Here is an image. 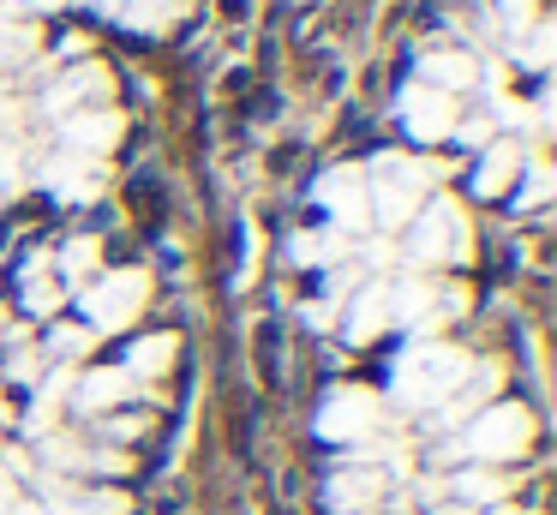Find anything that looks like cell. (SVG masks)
Masks as SVG:
<instances>
[{"label":"cell","mask_w":557,"mask_h":515,"mask_svg":"<svg viewBox=\"0 0 557 515\" xmlns=\"http://www.w3.org/2000/svg\"><path fill=\"white\" fill-rule=\"evenodd\" d=\"M85 7H97V12H121V0H85Z\"/></svg>","instance_id":"cell-38"},{"label":"cell","mask_w":557,"mask_h":515,"mask_svg":"<svg viewBox=\"0 0 557 515\" xmlns=\"http://www.w3.org/2000/svg\"><path fill=\"white\" fill-rule=\"evenodd\" d=\"M480 78V66H473V54H456V48H437V54L420 60V84H432V90H468V84Z\"/></svg>","instance_id":"cell-16"},{"label":"cell","mask_w":557,"mask_h":515,"mask_svg":"<svg viewBox=\"0 0 557 515\" xmlns=\"http://www.w3.org/2000/svg\"><path fill=\"white\" fill-rule=\"evenodd\" d=\"M30 54H37V19H25L18 7H0V66H18Z\"/></svg>","instance_id":"cell-17"},{"label":"cell","mask_w":557,"mask_h":515,"mask_svg":"<svg viewBox=\"0 0 557 515\" xmlns=\"http://www.w3.org/2000/svg\"><path fill=\"white\" fill-rule=\"evenodd\" d=\"M492 515H516V510H492Z\"/></svg>","instance_id":"cell-39"},{"label":"cell","mask_w":557,"mask_h":515,"mask_svg":"<svg viewBox=\"0 0 557 515\" xmlns=\"http://www.w3.org/2000/svg\"><path fill=\"white\" fill-rule=\"evenodd\" d=\"M61 270H66V282H90V275H97V240H90V234L66 240V246H61Z\"/></svg>","instance_id":"cell-23"},{"label":"cell","mask_w":557,"mask_h":515,"mask_svg":"<svg viewBox=\"0 0 557 515\" xmlns=\"http://www.w3.org/2000/svg\"><path fill=\"white\" fill-rule=\"evenodd\" d=\"M42 186L61 204H85L102 192V168L90 156H54V162H42Z\"/></svg>","instance_id":"cell-10"},{"label":"cell","mask_w":557,"mask_h":515,"mask_svg":"<svg viewBox=\"0 0 557 515\" xmlns=\"http://www.w3.org/2000/svg\"><path fill=\"white\" fill-rule=\"evenodd\" d=\"M126 395H133V378H126L121 366H102V371H90V378L73 390V402L85 407V414H109V407L126 402Z\"/></svg>","instance_id":"cell-14"},{"label":"cell","mask_w":557,"mask_h":515,"mask_svg":"<svg viewBox=\"0 0 557 515\" xmlns=\"http://www.w3.org/2000/svg\"><path fill=\"white\" fill-rule=\"evenodd\" d=\"M497 7H504V19H509V30H521V24L533 19V7H540V0H497Z\"/></svg>","instance_id":"cell-30"},{"label":"cell","mask_w":557,"mask_h":515,"mask_svg":"<svg viewBox=\"0 0 557 515\" xmlns=\"http://www.w3.org/2000/svg\"><path fill=\"white\" fill-rule=\"evenodd\" d=\"M521 60H528V66H545V60H552V30H545V24L521 42Z\"/></svg>","instance_id":"cell-29"},{"label":"cell","mask_w":557,"mask_h":515,"mask_svg":"<svg viewBox=\"0 0 557 515\" xmlns=\"http://www.w3.org/2000/svg\"><path fill=\"white\" fill-rule=\"evenodd\" d=\"M485 132H492L485 120H468V126H461V138H468V144H485Z\"/></svg>","instance_id":"cell-34"},{"label":"cell","mask_w":557,"mask_h":515,"mask_svg":"<svg viewBox=\"0 0 557 515\" xmlns=\"http://www.w3.org/2000/svg\"><path fill=\"white\" fill-rule=\"evenodd\" d=\"M516 174H521V144L497 138V144H485L480 168H473V192H480V198H504V192L516 186Z\"/></svg>","instance_id":"cell-11"},{"label":"cell","mask_w":557,"mask_h":515,"mask_svg":"<svg viewBox=\"0 0 557 515\" xmlns=\"http://www.w3.org/2000/svg\"><path fill=\"white\" fill-rule=\"evenodd\" d=\"M66 156H102L114 138H121V114L114 108H78V114L61 120Z\"/></svg>","instance_id":"cell-9"},{"label":"cell","mask_w":557,"mask_h":515,"mask_svg":"<svg viewBox=\"0 0 557 515\" xmlns=\"http://www.w3.org/2000/svg\"><path fill=\"white\" fill-rule=\"evenodd\" d=\"M7 515H42V503H13Z\"/></svg>","instance_id":"cell-37"},{"label":"cell","mask_w":557,"mask_h":515,"mask_svg":"<svg viewBox=\"0 0 557 515\" xmlns=\"http://www.w3.org/2000/svg\"><path fill=\"white\" fill-rule=\"evenodd\" d=\"M425 186H432V168L408 162V156H377L372 174H366V204L384 228L413 222V210L425 204Z\"/></svg>","instance_id":"cell-2"},{"label":"cell","mask_w":557,"mask_h":515,"mask_svg":"<svg viewBox=\"0 0 557 515\" xmlns=\"http://www.w3.org/2000/svg\"><path fill=\"white\" fill-rule=\"evenodd\" d=\"M49 347L61 359H73V354H90V330H78V323H61V330L49 335Z\"/></svg>","instance_id":"cell-28"},{"label":"cell","mask_w":557,"mask_h":515,"mask_svg":"<svg viewBox=\"0 0 557 515\" xmlns=\"http://www.w3.org/2000/svg\"><path fill=\"white\" fill-rule=\"evenodd\" d=\"M90 96H109V72L102 66H85V72H66L61 84H54L49 96H42V108H49V114H73L78 102H90Z\"/></svg>","instance_id":"cell-15"},{"label":"cell","mask_w":557,"mask_h":515,"mask_svg":"<svg viewBox=\"0 0 557 515\" xmlns=\"http://www.w3.org/2000/svg\"><path fill=\"white\" fill-rule=\"evenodd\" d=\"M330 318H336V306H330V299H312V306H306V323H318V330H324Z\"/></svg>","instance_id":"cell-31"},{"label":"cell","mask_w":557,"mask_h":515,"mask_svg":"<svg viewBox=\"0 0 557 515\" xmlns=\"http://www.w3.org/2000/svg\"><path fill=\"white\" fill-rule=\"evenodd\" d=\"M401 126H408L413 144H437L456 132V102L432 84H413V90H401Z\"/></svg>","instance_id":"cell-7"},{"label":"cell","mask_w":557,"mask_h":515,"mask_svg":"<svg viewBox=\"0 0 557 515\" xmlns=\"http://www.w3.org/2000/svg\"><path fill=\"white\" fill-rule=\"evenodd\" d=\"M389 330V287L366 282L360 294L348 299V342H372V335Z\"/></svg>","instance_id":"cell-12"},{"label":"cell","mask_w":557,"mask_h":515,"mask_svg":"<svg viewBox=\"0 0 557 515\" xmlns=\"http://www.w3.org/2000/svg\"><path fill=\"white\" fill-rule=\"evenodd\" d=\"M432 515H473V510H468V503H437Z\"/></svg>","instance_id":"cell-36"},{"label":"cell","mask_w":557,"mask_h":515,"mask_svg":"<svg viewBox=\"0 0 557 515\" xmlns=\"http://www.w3.org/2000/svg\"><path fill=\"white\" fill-rule=\"evenodd\" d=\"M174 366V335H145V342H133V354H126V378H162V371Z\"/></svg>","instance_id":"cell-19"},{"label":"cell","mask_w":557,"mask_h":515,"mask_svg":"<svg viewBox=\"0 0 557 515\" xmlns=\"http://www.w3.org/2000/svg\"><path fill=\"white\" fill-rule=\"evenodd\" d=\"M318 438L324 443H354L377 426V395L372 390H330L324 407H318Z\"/></svg>","instance_id":"cell-6"},{"label":"cell","mask_w":557,"mask_h":515,"mask_svg":"<svg viewBox=\"0 0 557 515\" xmlns=\"http://www.w3.org/2000/svg\"><path fill=\"white\" fill-rule=\"evenodd\" d=\"M13 371L18 378H37V354H13Z\"/></svg>","instance_id":"cell-33"},{"label":"cell","mask_w":557,"mask_h":515,"mask_svg":"<svg viewBox=\"0 0 557 515\" xmlns=\"http://www.w3.org/2000/svg\"><path fill=\"white\" fill-rule=\"evenodd\" d=\"M0 335H7V318H0Z\"/></svg>","instance_id":"cell-40"},{"label":"cell","mask_w":557,"mask_h":515,"mask_svg":"<svg viewBox=\"0 0 557 515\" xmlns=\"http://www.w3.org/2000/svg\"><path fill=\"white\" fill-rule=\"evenodd\" d=\"M25 306L37 311V318H54V311H61V287H54L49 275H25Z\"/></svg>","instance_id":"cell-25"},{"label":"cell","mask_w":557,"mask_h":515,"mask_svg":"<svg viewBox=\"0 0 557 515\" xmlns=\"http://www.w3.org/2000/svg\"><path fill=\"white\" fill-rule=\"evenodd\" d=\"M312 198L336 216V228H366L372 222V204H366V168H330V174H318Z\"/></svg>","instance_id":"cell-8"},{"label":"cell","mask_w":557,"mask_h":515,"mask_svg":"<svg viewBox=\"0 0 557 515\" xmlns=\"http://www.w3.org/2000/svg\"><path fill=\"white\" fill-rule=\"evenodd\" d=\"M372 498H377V474H336L324 486V503H330V510H342V515L372 510Z\"/></svg>","instance_id":"cell-18"},{"label":"cell","mask_w":557,"mask_h":515,"mask_svg":"<svg viewBox=\"0 0 557 515\" xmlns=\"http://www.w3.org/2000/svg\"><path fill=\"white\" fill-rule=\"evenodd\" d=\"M408 258L413 263H461L468 258V216L449 198H432L413 210V234H408Z\"/></svg>","instance_id":"cell-4"},{"label":"cell","mask_w":557,"mask_h":515,"mask_svg":"<svg viewBox=\"0 0 557 515\" xmlns=\"http://www.w3.org/2000/svg\"><path fill=\"white\" fill-rule=\"evenodd\" d=\"M181 12H186V0H121L114 19H121L126 30H169Z\"/></svg>","instance_id":"cell-20"},{"label":"cell","mask_w":557,"mask_h":515,"mask_svg":"<svg viewBox=\"0 0 557 515\" xmlns=\"http://www.w3.org/2000/svg\"><path fill=\"white\" fill-rule=\"evenodd\" d=\"M461 378H468V359H461L456 347L420 342V347H408V354L396 359L389 390H396L401 407H437V402H449V395H456Z\"/></svg>","instance_id":"cell-1"},{"label":"cell","mask_w":557,"mask_h":515,"mask_svg":"<svg viewBox=\"0 0 557 515\" xmlns=\"http://www.w3.org/2000/svg\"><path fill=\"white\" fill-rule=\"evenodd\" d=\"M13 503H18V498H13V474H7V467H0V515L13 510Z\"/></svg>","instance_id":"cell-32"},{"label":"cell","mask_w":557,"mask_h":515,"mask_svg":"<svg viewBox=\"0 0 557 515\" xmlns=\"http://www.w3.org/2000/svg\"><path fill=\"white\" fill-rule=\"evenodd\" d=\"M42 515H126L121 491H61Z\"/></svg>","instance_id":"cell-21"},{"label":"cell","mask_w":557,"mask_h":515,"mask_svg":"<svg viewBox=\"0 0 557 515\" xmlns=\"http://www.w3.org/2000/svg\"><path fill=\"white\" fill-rule=\"evenodd\" d=\"M545 198H552V168H545V162H533L528 168V186H521V210H533V204H545Z\"/></svg>","instance_id":"cell-27"},{"label":"cell","mask_w":557,"mask_h":515,"mask_svg":"<svg viewBox=\"0 0 557 515\" xmlns=\"http://www.w3.org/2000/svg\"><path fill=\"white\" fill-rule=\"evenodd\" d=\"M504 491L509 486L492 474V467H461V474H456V503H468V510H473V503H497Z\"/></svg>","instance_id":"cell-22"},{"label":"cell","mask_w":557,"mask_h":515,"mask_svg":"<svg viewBox=\"0 0 557 515\" xmlns=\"http://www.w3.org/2000/svg\"><path fill=\"white\" fill-rule=\"evenodd\" d=\"M389 323L432 330V323H437V287H432V282H401V287H389Z\"/></svg>","instance_id":"cell-13"},{"label":"cell","mask_w":557,"mask_h":515,"mask_svg":"<svg viewBox=\"0 0 557 515\" xmlns=\"http://www.w3.org/2000/svg\"><path fill=\"white\" fill-rule=\"evenodd\" d=\"M342 252V228H330V234H300L294 240V258L300 263H336Z\"/></svg>","instance_id":"cell-24"},{"label":"cell","mask_w":557,"mask_h":515,"mask_svg":"<svg viewBox=\"0 0 557 515\" xmlns=\"http://www.w3.org/2000/svg\"><path fill=\"white\" fill-rule=\"evenodd\" d=\"M25 12H54V7H66V0H18Z\"/></svg>","instance_id":"cell-35"},{"label":"cell","mask_w":557,"mask_h":515,"mask_svg":"<svg viewBox=\"0 0 557 515\" xmlns=\"http://www.w3.org/2000/svg\"><path fill=\"white\" fill-rule=\"evenodd\" d=\"M360 515H372V510H360Z\"/></svg>","instance_id":"cell-41"},{"label":"cell","mask_w":557,"mask_h":515,"mask_svg":"<svg viewBox=\"0 0 557 515\" xmlns=\"http://www.w3.org/2000/svg\"><path fill=\"white\" fill-rule=\"evenodd\" d=\"M145 294H150V275L145 270H114L102 282H90L78 294V311L90 318V330H126V323L145 311Z\"/></svg>","instance_id":"cell-5"},{"label":"cell","mask_w":557,"mask_h":515,"mask_svg":"<svg viewBox=\"0 0 557 515\" xmlns=\"http://www.w3.org/2000/svg\"><path fill=\"white\" fill-rule=\"evenodd\" d=\"M528 443H533V414L521 402H497V407H485V414H473L468 426H461L456 450L468 455V462H509V455H521Z\"/></svg>","instance_id":"cell-3"},{"label":"cell","mask_w":557,"mask_h":515,"mask_svg":"<svg viewBox=\"0 0 557 515\" xmlns=\"http://www.w3.org/2000/svg\"><path fill=\"white\" fill-rule=\"evenodd\" d=\"M18 186H25V168H18V150L0 138V204H13Z\"/></svg>","instance_id":"cell-26"}]
</instances>
